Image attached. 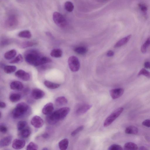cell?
I'll list each match as a JSON object with an SVG mask.
<instances>
[{"instance_id":"3","label":"cell","mask_w":150,"mask_h":150,"mask_svg":"<svg viewBox=\"0 0 150 150\" xmlns=\"http://www.w3.org/2000/svg\"><path fill=\"white\" fill-rule=\"evenodd\" d=\"M42 57L37 51L31 50L26 53L25 58L26 62L28 64L37 67L41 66V60Z\"/></svg>"},{"instance_id":"47","label":"cell","mask_w":150,"mask_h":150,"mask_svg":"<svg viewBox=\"0 0 150 150\" xmlns=\"http://www.w3.org/2000/svg\"><path fill=\"white\" fill-rule=\"evenodd\" d=\"M140 148V149H141V150H146V149H146L144 147H141Z\"/></svg>"},{"instance_id":"37","label":"cell","mask_w":150,"mask_h":150,"mask_svg":"<svg viewBox=\"0 0 150 150\" xmlns=\"http://www.w3.org/2000/svg\"><path fill=\"white\" fill-rule=\"evenodd\" d=\"M84 128V126H79L71 133V136H76L79 132L82 130Z\"/></svg>"},{"instance_id":"49","label":"cell","mask_w":150,"mask_h":150,"mask_svg":"<svg viewBox=\"0 0 150 150\" xmlns=\"http://www.w3.org/2000/svg\"><path fill=\"white\" fill-rule=\"evenodd\" d=\"M102 1H107V0H102Z\"/></svg>"},{"instance_id":"17","label":"cell","mask_w":150,"mask_h":150,"mask_svg":"<svg viewBox=\"0 0 150 150\" xmlns=\"http://www.w3.org/2000/svg\"><path fill=\"white\" fill-rule=\"evenodd\" d=\"M12 138V136H9L2 139L0 141V147H3L9 145L11 143Z\"/></svg>"},{"instance_id":"38","label":"cell","mask_w":150,"mask_h":150,"mask_svg":"<svg viewBox=\"0 0 150 150\" xmlns=\"http://www.w3.org/2000/svg\"><path fill=\"white\" fill-rule=\"evenodd\" d=\"M108 149L109 150H122L123 149L120 145L113 144L109 147Z\"/></svg>"},{"instance_id":"28","label":"cell","mask_w":150,"mask_h":150,"mask_svg":"<svg viewBox=\"0 0 150 150\" xmlns=\"http://www.w3.org/2000/svg\"><path fill=\"white\" fill-rule=\"evenodd\" d=\"M150 46V37H149L145 42L141 48V51L143 53L147 52V49Z\"/></svg>"},{"instance_id":"6","label":"cell","mask_w":150,"mask_h":150,"mask_svg":"<svg viewBox=\"0 0 150 150\" xmlns=\"http://www.w3.org/2000/svg\"><path fill=\"white\" fill-rule=\"evenodd\" d=\"M68 64L70 70L73 72L78 71L80 68V64L79 59L76 56L70 57L68 59Z\"/></svg>"},{"instance_id":"35","label":"cell","mask_w":150,"mask_h":150,"mask_svg":"<svg viewBox=\"0 0 150 150\" xmlns=\"http://www.w3.org/2000/svg\"><path fill=\"white\" fill-rule=\"evenodd\" d=\"M142 75L145 76L147 78L150 79V72L145 69H142L138 73V76H142Z\"/></svg>"},{"instance_id":"31","label":"cell","mask_w":150,"mask_h":150,"mask_svg":"<svg viewBox=\"0 0 150 150\" xmlns=\"http://www.w3.org/2000/svg\"><path fill=\"white\" fill-rule=\"evenodd\" d=\"M37 43L34 42L27 41L21 43L20 46L22 48H26L31 47L35 45Z\"/></svg>"},{"instance_id":"27","label":"cell","mask_w":150,"mask_h":150,"mask_svg":"<svg viewBox=\"0 0 150 150\" xmlns=\"http://www.w3.org/2000/svg\"><path fill=\"white\" fill-rule=\"evenodd\" d=\"M21 98L20 95L18 93L11 94L9 97L10 101L13 103H16L20 100Z\"/></svg>"},{"instance_id":"45","label":"cell","mask_w":150,"mask_h":150,"mask_svg":"<svg viewBox=\"0 0 150 150\" xmlns=\"http://www.w3.org/2000/svg\"><path fill=\"white\" fill-rule=\"evenodd\" d=\"M42 137L44 139H47L49 137V134L47 133H44L42 135Z\"/></svg>"},{"instance_id":"4","label":"cell","mask_w":150,"mask_h":150,"mask_svg":"<svg viewBox=\"0 0 150 150\" xmlns=\"http://www.w3.org/2000/svg\"><path fill=\"white\" fill-rule=\"evenodd\" d=\"M124 110L123 108H118L109 116L105 120L104 126L107 127L110 126L115 120L122 113Z\"/></svg>"},{"instance_id":"40","label":"cell","mask_w":150,"mask_h":150,"mask_svg":"<svg viewBox=\"0 0 150 150\" xmlns=\"http://www.w3.org/2000/svg\"><path fill=\"white\" fill-rule=\"evenodd\" d=\"M142 124L145 126L150 128V119L145 120L142 122Z\"/></svg>"},{"instance_id":"7","label":"cell","mask_w":150,"mask_h":150,"mask_svg":"<svg viewBox=\"0 0 150 150\" xmlns=\"http://www.w3.org/2000/svg\"><path fill=\"white\" fill-rule=\"evenodd\" d=\"M32 125L37 128L42 127L44 124L43 119L40 116H36L33 117L31 121Z\"/></svg>"},{"instance_id":"41","label":"cell","mask_w":150,"mask_h":150,"mask_svg":"<svg viewBox=\"0 0 150 150\" xmlns=\"http://www.w3.org/2000/svg\"><path fill=\"white\" fill-rule=\"evenodd\" d=\"M0 131L3 133H6L7 131V128L4 125H1L0 127Z\"/></svg>"},{"instance_id":"46","label":"cell","mask_w":150,"mask_h":150,"mask_svg":"<svg viewBox=\"0 0 150 150\" xmlns=\"http://www.w3.org/2000/svg\"><path fill=\"white\" fill-rule=\"evenodd\" d=\"M47 34L49 36L51 37H52V34L49 32H47Z\"/></svg>"},{"instance_id":"29","label":"cell","mask_w":150,"mask_h":150,"mask_svg":"<svg viewBox=\"0 0 150 150\" xmlns=\"http://www.w3.org/2000/svg\"><path fill=\"white\" fill-rule=\"evenodd\" d=\"M17 67L14 66H7L4 68L5 72L7 74H9L14 72L16 70Z\"/></svg>"},{"instance_id":"18","label":"cell","mask_w":150,"mask_h":150,"mask_svg":"<svg viewBox=\"0 0 150 150\" xmlns=\"http://www.w3.org/2000/svg\"><path fill=\"white\" fill-rule=\"evenodd\" d=\"M18 20L14 16H10L7 21V24L9 27H13L17 26Z\"/></svg>"},{"instance_id":"5","label":"cell","mask_w":150,"mask_h":150,"mask_svg":"<svg viewBox=\"0 0 150 150\" xmlns=\"http://www.w3.org/2000/svg\"><path fill=\"white\" fill-rule=\"evenodd\" d=\"M53 19L56 24L59 27L64 28L67 24L66 20L63 15L57 12L53 14Z\"/></svg>"},{"instance_id":"2","label":"cell","mask_w":150,"mask_h":150,"mask_svg":"<svg viewBox=\"0 0 150 150\" xmlns=\"http://www.w3.org/2000/svg\"><path fill=\"white\" fill-rule=\"evenodd\" d=\"M30 110V108L27 104L24 102L20 103L12 111V117L14 119L21 118L28 114Z\"/></svg>"},{"instance_id":"36","label":"cell","mask_w":150,"mask_h":150,"mask_svg":"<svg viewBox=\"0 0 150 150\" xmlns=\"http://www.w3.org/2000/svg\"><path fill=\"white\" fill-rule=\"evenodd\" d=\"M38 149V145L35 143L31 142L27 146L26 149L27 150H37Z\"/></svg>"},{"instance_id":"26","label":"cell","mask_w":150,"mask_h":150,"mask_svg":"<svg viewBox=\"0 0 150 150\" xmlns=\"http://www.w3.org/2000/svg\"><path fill=\"white\" fill-rule=\"evenodd\" d=\"M18 36L20 37L26 39L30 38L32 36L31 32L27 30L21 32L18 34Z\"/></svg>"},{"instance_id":"32","label":"cell","mask_w":150,"mask_h":150,"mask_svg":"<svg viewBox=\"0 0 150 150\" xmlns=\"http://www.w3.org/2000/svg\"><path fill=\"white\" fill-rule=\"evenodd\" d=\"M23 61V57L22 55L19 54L16 58L10 61V63L11 64H18L22 62Z\"/></svg>"},{"instance_id":"24","label":"cell","mask_w":150,"mask_h":150,"mask_svg":"<svg viewBox=\"0 0 150 150\" xmlns=\"http://www.w3.org/2000/svg\"><path fill=\"white\" fill-rule=\"evenodd\" d=\"M50 55L53 57L59 58L62 57L63 55V52L61 49H55L52 51Z\"/></svg>"},{"instance_id":"30","label":"cell","mask_w":150,"mask_h":150,"mask_svg":"<svg viewBox=\"0 0 150 150\" xmlns=\"http://www.w3.org/2000/svg\"><path fill=\"white\" fill-rule=\"evenodd\" d=\"M74 51L80 55H84L87 52V49L84 47H79L74 49Z\"/></svg>"},{"instance_id":"23","label":"cell","mask_w":150,"mask_h":150,"mask_svg":"<svg viewBox=\"0 0 150 150\" xmlns=\"http://www.w3.org/2000/svg\"><path fill=\"white\" fill-rule=\"evenodd\" d=\"M124 149L125 150H136L139 149V147L136 144L132 142H129L125 144Z\"/></svg>"},{"instance_id":"34","label":"cell","mask_w":150,"mask_h":150,"mask_svg":"<svg viewBox=\"0 0 150 150\" xmlns=\"http://www.w3.org/2000/svg\"><path fill=\"white\" fill-rule=\"evenodd\" d=\"M27 123L25 121H20L17 124V129L20 131L27 126Z\"/></svg>"},{"instance_id":"44","label":"cell","mask_w":150,"mask_h":150,"mask_svg":"<svg viewBox=\"0 0 150 150\" xmlns=\"http://www.w3.org/2000/svg\"><path fill=\"white\" fill-rule=\"evenodd\" d=\"M150 66V62H146L145 63L144 67L147 69L149 68Z\"/></svg>"},{"instance_id":"8","label":"cell","mask_w":150,"mask_h":150,"mask_svg":"<svg viewBox=\"0 0 150 150\" xmlns=\"http://www.w3.org/2000/svg\"><path fill=\"white\" fill-rule=\"evenodd\" d=\"M124 92V90L123 89L119 88L111 90L110 93L112 98L115 99L121 97Z\"/></svg>"},{"instance_id":"10","label":"cell","mask_w":150,"mask_h":150,"mask_svg":"<svg viewBox=\"0 0 150 150\" xmlns=\"http://www.w3.org/2000/svg\"><path fill=\"white\" fill-rule=\"evenodd\" d=\"M32 95L33 98L37 100L43 98L44 96L45 93L42 90L35 88L32 90Z\"/></svg>"},{"instance_id":"14","label":"cell","mask_w":150,"mask_h":150,"mask_svg":"<svg viewBox=\"0 0 150 150\" xmlns=\"http://www.w3.org/2000/svg\"><path fill=\"white\" fill-rule=\"evenodd\" d=\"M10 88L11 89L14 91H20L23 89L24 85L20 82L14 81L10 84Z\"/></svg>"},{"instance_id":"21","label":"cell","mask_w":150,"mask_h":150,"mask_svg":"<svg viewBox=\"0 0 150 150\" xmlns=\"http://www.w3.org/2000/svg\"><path fill=\"white\" fill-rule=\"evenodd\" d=\"M17 51L16 50L12 49L7 52L4 55V57L7 59H12L16 56Z\"/></svg>"},{"instance_id":"22","label":"cell","mask_w":150,"mask_h":150,"mask_svg":"<svg viewBox=\"0 0 150 150\" xmlns=\"http://www.w3.org/2000/svg\"><path fill=\"white\" fill-rule=\"evenodd\" d=\"M69 143V141L67 139L62 140L58 143L59 148L62 150H66L68 147Z\"/></svg>"},{"instance_id":"12","label":"cell","mask_w":150,"mask_h":150,"mask_svg":"<svg viewBox=\"0 0 150 150\" xmlns=\"http://www.w3.org/2000/svg\"><path fill=\"white\" fill-rule=\"evenodd\" d=\"M18 132L19 136L20 138L24 139L28 138L31 133V129L28 126Z\"/></svg>"},{"instance_id":"39","label":"cell","mask_w":150,"mask_h":150,"mask_svg":"<svg viewBox=\"0 0 150 150\" xmlns=\"http://www.w3.org/2000/svg\"><path fill=\"white\" fill-rule=\"evenodd\" d=\"M139 6L143 12L144 13L146 14L147 9V8L146 5L144 4L140 3Z\"/></svg>"},{"instance_id":"16","label":"cell","mask_w":150,"mask_h":150,"mask_svg":"<svg viewBox=\"0 0 150 150\" xmlns=\"http://www.w3.org/2000/svg\"><path fill=\"white\" fill-rule=\"evenodd\" d=\"M92 107L91 105L86 104L79 107L77 110L76 113L78 115H83L86 112Z\"/></svg>"},{"instance_id":"15","label":"cell","mask_w":150,"mask_h":150,"mask_svg":"<svg viewBox=\"0 0 150 150\" xmlns=\"http://www.w3.org/2000/svg\"><path fill=\"white\" fill-rule=\"evenodd\" d=\"M132 35H129L119 41L114 46V48H118L126 44L130 40Z\"/></svg>"},{"instance_id":"42","label":"cell","mask_w":150,"mask_h":150,"mask_svg":"<svg viewBox=\"0 0 150 150\" xmlns=\"http://www.w3.org/2000/svg\"><path fill=\"white\" fill-rule=\"evenodd\" d=\"M114 55V53L112 51H109L107 52V55L108 57H111L113 56Z\"/></svg>"},{"instance_id":"20","label":"cell","mask_w":150,"mask_h":150,"mask_svg":"<svg viewBox=\"0 0 150 150\" xmlns=\"http://www.w3.org/2000/svg\"><path fill=\"white\" fill-rule=\"evenodd\" d=\"M138 129L136 127L134 126H130L126 128L125 132L128 134H136L138 132Z\"/></svg>"},{"instance_id":"11","label":"cell","mask_w":150,"mask_h":150,"mask_svg":"<svg viewBox=\"0 0 150 150\" xmlns=\"http://www.w3.org/2000/svg\"><path fill=\"white\" fill-rule=\"evenodd\" d=\"M25 144L26 142L24 141L21 139H16L13 142L12 147L14 149H20L24 147Z\"/></svg>"},{"instance_id":"19","label":"cell","mask_w":150,"mask_h":150,"mask_svg":"<svg viewBox=\"0 0 150 150\" xmlns=\"http://www.w3.org/2000/svg\"><path fill=\"white\" fill-rule=\"evenodd\" d=\"M68 102L67 99L64 97L57 98L55 100V103L57 106H60L66 104Z\"/></svg>"},{"instance_id":"33","label":"cell","mask_w":150,"mask_h":150,"mask_svg":"<svg viewBox=\"0 0 150 150\" xmlns=\"http://www.w3.org/2000/svg\"><path fill=\"white\" fill-rule=\"evenodd\" d=\"M64 6L65 9L69 12H72L74 9V6L71 2H66L65 3Z\"/></svg>"},{"instance_id":"43","label":"cell","mask_w":150,"mask_h":150,"mask_svg":"<svg viewBox=\"0 0 150 150\" xmlns=\"http://www.w3.org/2000/svg\"><path fill=\"white\" fill-rule=\"evenodd\" d=\"M6 103L3 102H1L0 104V107L1 108H4L6 107Z\"/></svg>"},{"instance_id":"9","label":"cell","mask_w":150,"mask_h":150,"mask_svg":"<svg viewBox=\"0 0 150 150\" xmlns=\"http://www.w3.org/2000/svg\"><path fill=\"white\" fill-rule=\"evenodd\" d=\"M15 76L18 78L25 81H28L30 79L29 74L22 70H20L17 71L15 73Z\"/></svg>"},{"instance_id":"1","label":"cell","mask_w":150,"mask_h":150,"mask_svg":"<svg viewBox=\"0 0 150 150\" xmlns=\"http://www.w3.org/2000/svg\"><path fill=\"white\" fill-rule=\"evenodd\" d=\"M70 111V108L64 107L48 115L47 121L50 124L54 125L62 121L67 116Z\"/></svg>"},{"instance_id":"50","label":"cell","mask_w":150,"mask_h":150,"mask_svg":"<svg viewBox=\"0 0 150 150\" xmlns=\"http://www.w3.org/2000/svg\"><path fill=\"white\" fill-rule=\"evenodd\" d=\"M149 68L150 69V67H149Z\"/></svg>"},{"instance_id":"13","label":"cell","mask_w":150,"mask_h":150,"mask_svg":"<svg viewBox=\"0 0 150 150\" xmlns=\"http://www.w3.org/2000/svg\"><path fill=\"white\" fill-rule=\"evenodd\" d=\"M54 109L53 105L52 103L47 104L43 107L42 112L44 115H49L51 113Z\"/></svg>"},{"instance_id":"48","label":"cell","mask_w":150,"mask_h":150,"mask_svg":"<svg viewBox=\"0 0 150 150\" xmlns=\"http://www.w3.org/2000/svg\"><path fill=\"white\" fill-rule=\"evenodd\" d=\"M42 150H48V149L47 148H44L43 149H42Z\"/></svg>"},{"instance_id":"25","label":"cell","mask_w":150,"mask_h":150,"mask_svg":"<svg viewBox=\"0 0 150 150\" xmlns=\"http://www.w3.org/2000/svg\"><path fill=\"white\" fill-rule=\"evenodd\" d=\"M44 84L47 87L51 89H55L59 87L60 84L51 82L48 81H45L44 82Z\"/></svg>"}]
</instances>
